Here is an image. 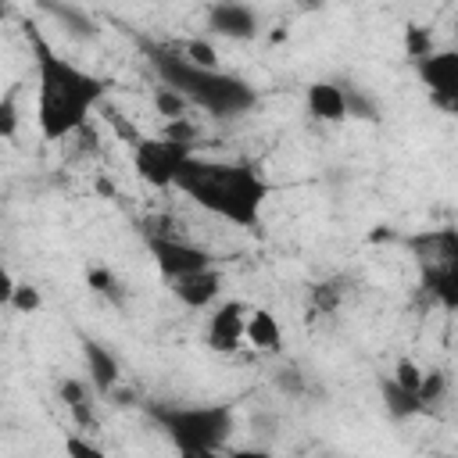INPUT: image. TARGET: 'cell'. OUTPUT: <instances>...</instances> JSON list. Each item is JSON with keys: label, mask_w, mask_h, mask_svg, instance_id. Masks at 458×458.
Returning a JSON list of instances; mask_svg holds the SVG:
<instances>
[{"label": "cell", "mask_w": 458, "mask_h": 458, "mask_svg": "<svg viewBox=\"0 0 458 458\" xmlns=\"http://www.w3.org/2000/svg\"><path fill=\"white\" fill-rule=\"evenodd\" d=\"M279 386H283V390H301V379H297L293 372H290V376L283 372V376H279Z\"/></svg>", "instance_id": "cell-29"}, {"label": "cell", "mask_w": 458, "mask_h": 458, "mask_svg": "<svg viewBox=\"0 0 458 458\" xmlns=\"http://www.w3.org/2000/svg\"><path fill=\"white\" fill-rule=\"evenodd\" d=\"M82 358H86V372H89V383L97 394H111L114 383H118V361L107 347H100L97 340H86L82 344Z\"/></svg>", "instance_id": "cell-12"}, {"label": "cell", "mask_w": 458, "mask_h": 458, "mask_svg": "<svg viewBox=\"0 0 458 458\" xmlns=\"http://www.w3.org/2000/svg\"><path fill=\"white\" fill-rule=\"evenodd\" d=\"M394 379H397L404 390H411V394H415V390H419V383H422V369H419L411 358H401V361H397V369H394Z\"/></svg>", "instance_id": "cell-22"}, {"label": "cell", "mask_w": 458, "mask_h": 458, "mask_svg": "<svg viewBox=\"0 0 458 458\" xmlns=\"http://www.w3.org/2000/svg\"><path fill=\"white\" fill-rule=\"evenodd\" d=\"M419 61V75L429 86V100L444 111L458 107V54L454 50H440V54H422Z\"/></svg>", "instance_id": "cell-7"}, {"label": "cell", "mask_w": 458, "mask_h": 458, "mask_svg": "<svg viewBox=\"0 0 458 458\" xmlns=\"http://www.w3.org/2000/svg\"><path fill=\"white\" fill-rule=\"evenodd\" d=\"M43 4H47V7H50V11H54V14H57V18H61V21H64V25H68V29L75 32V36H89V32H93V25H89V18H82V14H75L72 7H64V4H50V0H43Z\"/></svg>", "instance_id": "cell-20"}, {"label": "cell", "mask_w": 458, "mask_h": 458, "mask_svg": "<svg viewBox=\"0 0 458 458\" xmlns=\"http://www.w3.org/2000/svg\"><path fill=\"white\" fill-rule=\"evenodd\" d=\"M11 290H14V279H11V272H4V268H0V304H7V301H11Z\"/></svg>", "instance_id": "cell-28"}, {"label": "cell", "mask_w": 458, "mask_h": 458, "mask_svg": "<svg viewBox=\"0 0 458 458\" xmlns=\"http://www.w3.org/2000/svg\"><path fill=\"white\" fill-rule=\"evenodd\" d=\"M7 11H11V4H7V0H0V18H7Z\"/></svg>", "instance_id": "cell-30"}, {"label": "cell", "mask_w": 458, "mask_h": 458, "mask_svg": "<svg viewBox=\"0 0 458 458\" xmlns=\"http://www.w3.org/2000/svg\"><path fill=\"white\" fill-rule=\"evenodd\" d=\"M208 29L218 32V36H229V39H250L258 32V21H254V11L240 0H215L208 7Z\"/></svg>", "instance_id": "cell-9"}, {"label": "cell", "mask_w": 458, "mask_h": 458, "mask_svg": "<svg viewBox=\"0 0 458 458\" xmlns=\"http://www.w3.org/2000/svg\"><path fill=\"white\" fill-rule=\"evenodd\" d=\"M419 401L422 404H429V401H440V394H444V376L440 372H422V383H419Z\"/></svg>", "instance_id": "cell-24"}, {"label": "cell", "mask_w": 458, "mask_h": 458, "mask_svg": "<svg viewBox=\"0 0 458 458\" xmlns=\"http://www.w3.org/2000/svg\"><path fill=\"white\" fill-rule=\"evenodd\" d=\"M186 154H190V147H179L172 140H140L132 147V161H136L140 179L150 182V186H157V190L172 186L175 168H179V161Z\"/></svg>", "instance_id": "cell-6"}, {"label": "cell", "mask_w": 458, "mask_h": 458, "mask_svg": "<svg viewBox=\"0 0 458 458\" xmlns=\"http://www.w3.org/2000/svg\"><path fill=\"white\" fill-rule=\"evenodd\" d=\"M18 93H21V82H14V86L0 97V140H14V136H18V125H21Z\"/></svg>", "instance_id": "cell-15"}, {"label": "cell", "mask_w": 458, "mask_h": 458, "mask_svg": "<svg viewBox=\"0 0 458 458\" xmlns=\"http://www.w3.org/2000/svg\"><path fill=\"white\" fill-rule=\"evenodd\" d=\"M404 50H408V57H422V54H429V50H433L429 32L419 29V25H408V29H404Z\"/></svg>", "instance_id": "cell-21"}, {"label": "cell", "mask_w": 458, "mask_h": 458, "mask_svg": "<svg viewBox=\"0 0 458 458\" xmlns=\"http://www.w3.org/2000/svg\"><path fill=\"white\" fill-rule=\"evenodd\" d=\"M154 64L157 72L165 75V82L172 89H179L190 104H200L204 111L211 114H240L254 104V89L233 75H222V72H204V68H193L186 57H179L175 50H157L154 54Z\"/></svg>", "instance_id": "cell-3"}, {"label": "cell", "mask_w": 458, "mask_h": 458, "mask_svg": "<svg viewBox=\"0 0 458 458\" xmlns=\"http://www.w3.org/2000/svg\"><path fill=\"white\" fill-rule=\"evenodd\" d=\"M344 111H347V118H379V111H376V104H369L358 89H351V86H344Z\"/></svg>", "instance_id": "cell-19"}, {"label": "cell", "mask_w": 458, "mask_h": 458, "mask_svg": "<svg viewBox=\"0 0 458 458\" xmlns=\"http://www.w3.org/2000/svg\"><path fill=\"white\" fill-rule=\"evenodd\" d=\"M308 111L322 122H340L347 118L344 111V89L336 82H311L308 86Z\"/></svg>", "instance_id": "cell-13"}, {"label": "cell", "mask_w": 458, "mask_h": 458, "mask_svg": "<svg viewBox=\"0 0 458 458\" xmlns=\"http://www.w3.org/2000/svg\"><path fill=\"white\" fill-rule=\"evenodd\" d=\"M172 283V293L186 304V308H208L218 293H222V272L218 268H197V272H186V276H175L168 279Z\"/></svg>", "instance_id": "cell-10"}, {"label": "cell", "mask_w": 458, "mask_h": 458, "mask_svg": "<svg viewBox=\"0 0 458 458\" xmlns=\"http://www.w3.org/2000/svg\"><path fill=\"white\" fill-rule=\"evenodd\" d=\"M172 186L182 190L190 200H197L204 211L233 225H243V229L258 225L261 204L268 197V182L250 165L211 161V157H193V154L179 161Z\"/></svg>", "instance_id": "cell-1"}, {"label": "cell", "mask_w": 458, "mask_h": 458, "mask_svg": "<svg viewBox=\"0 0 458 458\" xmlns=\"http://www.w3.org/2000/svg\"><path fill=\"white\" fill-rule=\"evenodd\" d=\"M383 401H386V411H390L394 419H408V415H415V411H422V408H426V404L419 401V394L404 390L394 376H390V379H383Z\"/></svg>", "instance_id": "cell-14"}, {"label": "cell", "mask_w": 458, "mask_h": 458, "mask_svg": "<svg viewBox=\"0 0 458 458\" xmlns=\"http://www.w3.org/2000/svg\"><path fill=\"white\" fill-rule=\"evenodd\" d=\"M29 39L36 50V72H39V100H36V122L43 140H64L72 136L89 111L104 100V82L82 68H75L72 61L57 57L47 39L29 25Z\"/></svg>", "instance_id": "cell-2"}, {"label": "cell", "mask_w": 458, "mask_h": 458, "mask_svg": "<svg viewBox=\"0 0 458 458\" xmlns=\"http://www.w3.org/2000/svg\"><path fill=\"white\" fill-rule=\"evenodd\" d=\"M61 401L72 408V404H79V401H89V397H86V386H82V383H75V379H64V383H61Z\"/></svg>", "instance_id": "cell-27"}, {"label": "cell", "mask_w": 458, "mask_h": 458, "mask_svg": "<svg viewBox=\"0 0 458 458\" xmlns=\"http://www.w3.org/2000/svg\"><path fill=\"white\" fill-rule=\"evenodd\" d=\"M168 429L175 451L182 454H215L233 429V411L225 404L211 408H157L154 411Z\"/></svg>", "instance_id": "cell-4"}, {"label": "cell", "mask_w": 458, "mask_h": 458, "mask_svg": "<svg viewBox=\"0 0 458 458\" xmlns=\"http://www.w3.org/2000/svg\"><path fill=\"white\" fill-rule=\"evenodd\" d=\"M243 340H247L254 351L276 354V351L283 347V329H279V322H276V315H272L268 308H247Z\"/></svg>", "instance_id": "cell-11"}, {"label": "cell", "mask_w": 458, "mask_h": 458, "mask_svg": "<svg viewBox=\"0 0 458 458\" xmlns=\"http://www.w3.org/2000/svg\"><path fill=\"white\" fill-rule=\"evenodd\" d=\"M14 311H21V315H32V311H39V304H43V297H39V290L36 286H29V283H14V290H11V301H7Z\"/></svg>", "instance_id": "cell-18"}, {"label": "cell", "mask_w": 458, "mask_h": 458, "mask_svg": "<svg viewBox=\"0 0 458 458\" xmlns=\"http://www.w3.org/2000/svg\"><path fill=\"white\" fill-rule=\"evenodd\" d=\"M154 107H157V114H165V118H182L186 107H190V100H186L179 89L161 86V89L154 93Z\"/></svg>", "instance_id": "cell-17"}, {"label": "cell", "mask_w": 458, "mask_h": 458, "mask_svg": "<svg viewBox=\"0 0 458 458\" xmlns=\"http://www.w3.org/2000/svg\"><path fill=\"white\" fill-rule=\"evenodd\" d=\"M147 247H150V258H154V265L165 279H175V276H186V272H197V268L211 265V254L204 247L186 243V240L168 236V233H150Z\"/></svg>", "instance_id": "cell-5"}, {"label": "cell", "mask_w": 458, "mask_h": 458, "mask_svg": "<svg viewBox=\"0 0 458 458\" xmlns=\"http://www.w3.org/2000/svg\"><path fill=\"white\" fill-rule=\"evenodd\" d=\"M336 301H340V286H336V283H318V286L311 290V304H315V311H333Z\"/></svg>", "instance_id": "cell-23"}, {"label": "cell", "mask_w": 458, "mask_h": 458, "mask_svg": "<svg viewBox=\"0 0 458 458\" xmlns=\"http://www.w3.org/2000/svg\"><path fill=\"white\" fill-rule=\"evenodd\" d=\"M64 451L75 454V458H104V447H97V444H89L82 437H68L64 440Z\"/></svg>", "instance_id": "cell-25"}, {"label": "cell", "mask_w": 458, "mask_h": 458, "mask_svg": "<svg viewBox=\"0 0 458 458\" xmlns=\"http://www.w3.org/2000/svg\"><path fill=\"white\" fill-rule=\"evenodd\" d=\"M182 57H186L193 68L218 72V50H215L208 39H190V43H182Z\"/></svg>", "instance_id": "cell-16"}, {"label": "cell", "mask_w": 458, "mask_h": 458, "mask_svg": "<svg viewBox=\"0 0 458 458\" xmlns=\"http://www.w3.org/2000/svg\"><path fill=\"white\" fill-rule=\"evenodd\" d=\"M86 279H89V290H97V293H111V297H114V286H118V283L111 279V272H104V268H93Z\"/></svg>", "instance_id": "cell-26"}, {"label": "cell", "mask_w": 458, "mask_h": 458, "mask_svg": "<svg viewBox=\"0 0 458 458\" xmlns=\"http://www.w3.org/2000/svg\"><path fill=\"white\" fill-rule=\"evenodd\" d=\"M243 318H247V304L243 301L218 304L211 322H208V347L218 351V354H233L243 344Z\"/></svg>", "instance_id": "cell-8"}]
</instances>
